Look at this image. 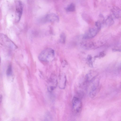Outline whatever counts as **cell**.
Segmentation results:
<instances>
[{
  "label": "cell",
  "instance_id": "obj_1",
  "mask_svg": "<svg viewBox=\"0 0 121 121\" xmlns=\"http://www.w3.org/2000/svg\"><path fill=\"white\" fill-rule=\"evenodd\" d=\"M54 51L50 48L46 49L42 51L39 55V59L41 61L49 62L52 60L54 58Z\"/></svg>",
  "mask_w": 121,
  "mask_h": 121
},
{
  "label": "cell",
  "instance_id": "obj_2",
  "mask_svg": "<svg viewBox=\"0 0 121 121\" xmlns=\"http://www.w3.org/2000/svg\"><path fill=\"white\" fill-rule=\"evenodd\" d=\"M91 83V85L89 95L91 98H93L97 92L99 84V79L97 76Z\"/></svg>",
  "mask_w": 121,
  "mask_h": 121
},
{
  "label": "cell",
  "instance_id": "obj_3",
  "mask_svg": "<svg viewBox=\"0 0 121 121\" xmlns=\"http://www.w3.org/2000/svg\"><path fill=\"white\" fill-rule=\"evenodd\" d=\"M72 106L73 110L75 113H80L81 111L82 107L80 99L76 97H74L72 101Z\"/></svg>",
  "mask_w": 121,
  "mask_h": 121
},
{
  "label": "cell",
  "instance_id": "obj_4",
  "mask_svg": "<svg viewBox=\"0 0 121 121\" xmlns=\"http://www.w3.org/2000/svg\"><path fill=\"white\" fill-rule=\"evenodd\" d=\"M15 3L16 7L15 20L16 22H18L20 20L22 14L23 5L20 0H16Z\"/></svg>",
  "mask_w": 121,
  "mask_h": 121
},
{
  "label": "cell",
  "instance_id": "obj_5",
  "mask_svg": "<svg viewBox=\"0 0 121 121\" xmlns=\"http://www.w3.org/2000/svg\"><path fill=\"white\" fill-rule=\"evenodd\" d=\"M0 39L2 44L12 49L17 48L15 44L5 35L2 34L0 35Z\"/></svg>",
  "mask_w": 121,
  "mask_h": 121
},
{
  "label": "cell",
  "instance_id": "obj_6",
  "mask_svg": "<svg viewBox=\"0 0 121 121\" xmlns=\"http://www.w3.org/2000/svg\"><path fill=\"white\" fill-rule=\"evenodd\" d=\"M57 84L56 77L52 75L50 78L48 82V89L50 92L53 91L56 88Z\"/></svg>",
  "mask_w": 121,
  "mask_h": 121
},
{
  "label": "cell",
  "instance_id": "obj_7",
  "mask_svg": "<svg viewBox=\"0 0 121 121\" xmlns=\"http://www.w3.org/2000/svg\"><path fill=\"white\" fill-rule=\"evenodd\" d=\"M99 30L97 27L90 29L84 35V37L85 39L92 38L97 34Z\"/></svg>",
  "mask_w": 121,
  "mask_h": 121
},
{
  "label": "cell",
  "instance_id": "obj_8",
  "mask_svg": "<svg viewBox=\"0 0 121 121\" xmlns=\"http://www.w3.org/2000/svg\"><path fill=\"white\" fill-rule=\"evenodd\" d=\"M98 75V74L94 71L90 72L86 76L85 78V84L90 83Z\"/></svg>",
  "mask_w": 121,
  "mask_h": 121
},
{
  "label": "cell",
  "instance_id": "obj_9",
  "mask_svg": "<svg viewBox=\"0 0 121 121\" xmlns=\"http://www.w3.org/2000/svg\"><path fill=\"white\" fill-rule=\"evenodd\" d=\"M66 82V78L65 74H62L59 78V86L61 89H64L65 87Z\"/></svg>",
  "mask_w": 121,
  "mask_h": 121
},
{
  "label": "cell",
  "instance_id": "obj_10",
  "mask_svg": "<svg viewBox=\"0 0 121 121\" xmlns=\"http://www.w3.org/2000/svg\"><path fill=\"white\" fill-rule=\"evenodd\" d=\"M45 19L46 21L48 22H58L59 20L58 16L53 13L48 14L46 16Z\"/></svg>",
  "mask_w": 121,
  "mask_h": 121
},
{
  "label": "cell",
  "instance_id": "obj_11",
  "mask_svg": "<svg viewBox=\"0 0 121 121\" xmlns=\"http://www.w3.org/2000/svg\"><path fill=\"white\" fill-rule=\"evenodd\" d=\"M112 12L114 16L116 18L121 17V9L117 7H115L112 9Z\"/></svg>",
  "mask_w": 121,
  "mask_h": 121
},
{
  "label": "cell",
  "instance_id": "obj_12",
  "mask_svg": "<svg viewBox=\"0 0 121 121\" xmlns=\"http://www.w3.org/2000/svg\"><path fill=\"white\" fill-rule=\"evenodd\" d=\"M106 24L108 26L112 25L114 23V21L112 17L111 16H108L105 21Z\"/></svg>",
  "mask_w": 121,
  "mask_h": 121
},
{
  "label": "cell",
  "instance_id": "obj_13",
  "mask_svg": "<svg viewBox=\"0 0 121 121\" xmlns=\"http://www.w3.org/2000/svg\"><path fill=\"white\" fill-rule=\"evenodd\" d=\"M75 9V6L73 3L71 4L68 6L66 9L68 12H71L74 11Z\"/></svg>",
  "mask_w": 121,
  "mask_h": 121
},
{
  "label": "cell",
  "instance_id": "obj_14",
  "mask_svg": "<svg viewBox=\"0 0 121 121\" xmlns=\"http://www.w3.org/2000/svg\"><path fill=\"white\" fill-rule=\"evenodd\" d=\"M12 73V66L11 65H9L8 66L6 71V74L8 76L10 75Z\"/></svg>",
  "mask_w": 121,
  "mask_h": 121
},
{
  "label": "cell",
  "instance_id": "obj_15",
  "mask_svg": "<svg viewBox=\"0 0 121 121\" xmlns=\"http://www.w3.org/2000/svg\"><path fill=\"white\" fill-rule=\"evenodd\" d=\"M112 50L115 52H121V46H116L112 48Z\"/></svg>",
  "mask_w": 121,
  "mask_h": 121
},
{
  "label": "cell",
  "instance_id": "obj_16",
  "mask_svg": "<svg viewBox=\"0 0 121 121\" xmlns=\"http://www.w3.org/2000/svg\"><path fill=\"white\" fill-rule=\"evenodd\" d=\"M61 41L63 43L64 42L65 39V35L63 34L61 35Z\"/></svg>",
  "mask_w": 121,
  "mask_h": 121
},
{
  "label": "cell",
  "instance_id": "obj_17",
  "mask_svg": "<svg viewBox=\"0 0 121 121\" xmlns=\"http://www.w3.org/2000/svg\"><path fill=\"white\" fill-rule=\"evenodd\" d=\"M105 55V54L103 52H101L99 54V56L101 57H103Z\"/></svg>",
  "mask_w": 121,
  "mask_h": 121
},
{
  "label": "cell",
  "instance_id": "obj_18",
  "mask_svg": "<svg viewBox=\"0 0 121 121\" xmlns=\"http://www.w3.org/2000/svg\"><path fill=\"white\" fill-rule=\"evenodd\" d=\"M46 115V117H45L46 119H51V117L49 114H47Z\"/></svg>",
  "mask_w": 121,
  "mask_h": 121
},
{
  "label": "cell",
  "instance_id": "obj_19",
  "mask_svg": "<svg viewBox=\"0 0 121 121\" xmlns=\"http://www.w3.org/2000/svg\"><path fill=\"white\" fill-rule=\"evenodd\" d=\"M2 95H0V102L1 103V102L2 100Z\"/></svg>",
  "mask_w": 121,
  "mask_h": 121
},
{
  "label": "cell",
  "instance_id": "obj_20",
  "mask_svg": "<svg viewBox=\"0 0 121 121\" xmlns=\"http://www.w3.org/2000/svg\"><path fill=\"white\" fill-rule=\"evenodd\" d=\"M118 69H119L121 70V63L119 66L118 67Z\"/></svg>",
  "mask_w": 121,
  "mask_h": 121
}]
</instances>
